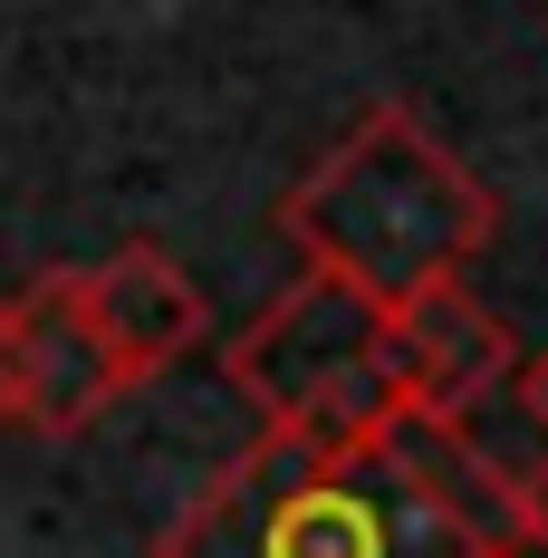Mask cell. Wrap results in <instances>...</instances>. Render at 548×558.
<instances>
[{
  "instance_id": "1",
  "label": "cell",
  "mask_w": 548,
  "mask_h": 558,
  "mask_svg": "<svg viewBox=\"0 0 548 558\" xmlns=\"http://www.w3.org/2000/svg\"><path fill=\"white\" fill-rule=\"evenodd\" d=\"M500 203L482 173L442 145L414 107H366L318 165L299 173V193L279 203V231L308 270L346 279L366 308H404L442 279L472 270V251L491 241Z\"/></svg>"
},
{
  "instance_id": "2",
  "label": "cell",
  "mask_w": 548,
  "mask_h": 558,
  "mask_svg": "<svg viewBox=\"0 0 548 558\" xmlns=\"http://www.w3.org/2000/svg\"><path fill=\"white\" fill-rule=\"evenodd\" d=\"M155 558H491L462 520L404 492L366 444L318 452L299 434H251L165 520Z\"/></svg>"
},
{
  "instance_id": "3",
  "label": "cell",
  "mask_w": 548,
  "mask_h": 558,
  "mask_svg": "<svg viewBox=\"0 0 548 558\" xmlns=\"http://www.w3.org/2000/svg\"><path fill=\"white\" fill-rule=\"evenodd\" d=\"M385 308H366L346 279L299 270L251 328L221 347V376L260 414V434H299L318 452H346L376 434L385 395Z\"/></svg>"
},
{
  "instance_id": "4",
  "label": "cell",
  "mask_w": 548,
  "mask_h": 558,
  "mask_svg": "<svg viewBox=\"0 0 548 558\" xmlns=\"http://www.w3.org/2000/svg\"><path fill=\"white\" fill-rule=\"evenodd\" d=\"M376 356H385V395H394V404H414V414H472L482 395L510 386L520 337L500 328L462 279H442L424 299L385 308V347Z\"/></svg>"
},
{
  "instance_id": "5",
  "label": "cell",
  "mask_w": 548,
  "mask_h": 558,
  "mask_svg": "<svg viewBox=\"0 0 548 558\" xmlns=\"http://www.w3.org/2000/svg\"><path fill=\"white\" fill-rule=\"evenodd\" d=\"M77 308H87V328H97V347H107V366L125 386H155L165 366H183L212 337V299L193 289V270L165 241H115L107 260H87Z\"/></svg>"
},
{
  "instance_id": "6",
  "label": "cell",
  "mask_w": 548,
  "mask_h": 558,
  "mask_svg": "<svg viewBox=\"0 0 548 558\" xmlns=\"http://www.w3.org/2000/svg\"><path fill=\"white\" fill-rule=\"evenodd\" d=\"M10 328H20V434L68 444L125 395V376L107 366V347H97L87 308H77V270L20 279L10 289Z\"/></svg>"
},
{
  "instance_id": "7",
  "label": "cell",
  "mask_w": 548,
  "mask_h": 558,
  "mask_svg": "<svg viewBox=\"0 0 548 558\" xmlns=\"http://www.w3.org/2000/svg\"><path fill=\"white\" fill-rule=\"evenodd\" d=\"M366 452H376L385 472L404 482V492H424V501L442 510V520H462L472 539L491 558H520L529 539H520V492L500 482L491 462L472 452V434L452 424V414H414V404H385L376 434H366Z\"/></svg>"
},
{
  "instance_id": "8",
  "label": "cell",
  "mask_w": 548,
  "mask_h": 558,
  "mask_svg": "<svg viewBox=\"0 0 548 558\" xmlns=\"http://www.w3.org/2000/svg\"><path fill=\"white\" fill-rule=\"evenodd\" d=\"M510 404H520V424H529V434H539L548 444V347H529V356H520V366H510Z\"/></svg>"
},
{
  "instance_id": "9",
  "label": "cell",
  "mask_w": 548,
  "mask_h": 558,
  "mask_svg": "<svg viewBox=\"0 0 548 558\" xmlns=\"http://www.w3.org/2000/svg\"><path fill=\"white\" fill-rule=\"evenodd\" d=\"M0 434H20V328H10V299H0Z\"/></svg>"
},
{
  "instance_id": "10",
  "label": "cell",
  "mask_w": 548,
  "mask_h": 558,
  "mask_svg": "<svg viewBox=\"0 0 548 558\" xmlns=\"http://www.w3.org/2000/svg\"><path fill=\"white\" fill-rule=\"evenodd\" d=\"M520 539L548 558V452L529 462V482H520Z\"/></svg>"
}]
</instances>
